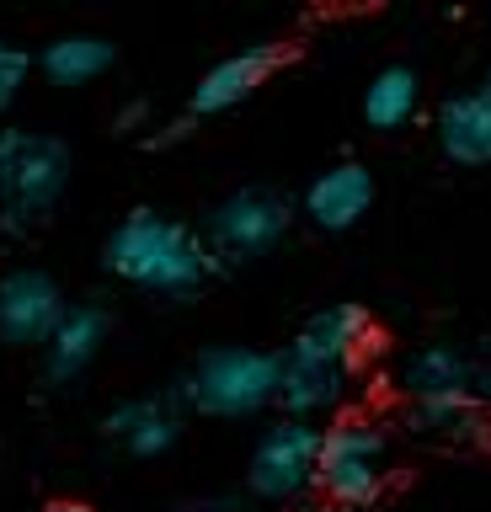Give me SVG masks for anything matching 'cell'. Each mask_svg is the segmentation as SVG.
I'll return each mask as SVG.
<instances>
[{"mask_svg":"<svg viewBox=\"0 0 491 512\" xmlns=\"http://www.w3.org/2000/svg\"><path fill=\"white\" fill-rule=\"evenodd\" d=\"M321 422H299V416H278L262 427L246 459V496L257 507H294L305 491H315L321 475Z\"/></svg>","mask_w":491,"mask_h":512,"instance_id":"ba28073f","label":"cell"},{"mask_svg":"<svg viewBox=\"0 0 491 512\" xmlns=\"http://www.w3.org/2000/svg\"><path fill=\"white\" fill-rule=\"evenodd\" d=\"M182 427H187V406L177 395H134V400H118V406L102 416L107 443H118L123 454H134V459L171 454V448L182 443Z\"/></svg>","mask_w":491,"mask_h":512,"instance_id":"8fae6325","label":"cell"},{"mask_svg":"<svg viewBox=\"0 0 491 512\" xmlns=\"http://www.w3.org/2000/svg\"><path fill=\"white\" fill-rule=\"evenodd\" d=\"M102 267L118 283L155 299H193L219 272L203 230L177 214H161V208H129L102 240Z\"/></svg>","mask_w":491,"mask_h":512,"instance_id":"7a4b0ae2","label":"cell"},{"mask_svg":"<svg viewBox=\"0 0 491 512\" xmlns=\"http://www.w3.org/2000/svg\"><path fill=\"white\" fill-rule=\"evenodd\" d=\"M278 64H283L278 43H246V48H235V54L214 59L209 70L198 75L193 96H187V118L198 123V118H219V112L241 107L246 96H257L267 86V75H273Z\"/></svg>","mask_w":491,"mask_h":512,"instance_id":"30bf717a","label":"cell"},{"mask_svg":"<svg viewBox=\"0 0 491 512\" xmlns=\"http://www.w3.org/2000/svg\"><path fill=\"white\" fill-rule=\"evenodd\" d=\"M315 491H326L337 507H374L390 491V438L369 416H337L321 432V475Z\"/></svg>","mask_w":491,"mask_h":512,"instance_id":"5b68a950","label":"cell"},{"mask_svg":"<svg viewBox=\"0 0 491 512\" xmlns=\"http://www.w3.org/2000/svg\"><path fill=\"white\" fill-rule=\"evenodd\" d=\"M177 400L198 416H214V422L262 416L267 406H278V352L241 342L198 352L177 379Z\"/></svg>","mask_w":491,"mask_h":512,"instance_id":"3957f363","label":"cell"},{"mask_svg":"<svg viewBox=\"0 0 491 512\" xmlns=\"http://www.w3.org/2000/svg\"><path fill=\"white\" fill-rule=\"evenodd\" d=\"M113 43L102 32H59V38L43 43L38 54V70L54 80V86H91L113 70Z\"/></svg>","mask_w":491,"mask_h":512,"instance_id":"9a60e30c","label":"cell"},{"mask_svg":"<svg viewBox=\"0 0 491 512\" xmlns=\"http://www.w3.org/2000/svg\"><path fill=\"white\" fill-rule=\"evenodd\" d=\"M475 395H481V406H491V352L475 363Z\"/></svg>","mask_w":491,"mask_h":512,"instance_id":"44dd1931","label":"cell"},{"mask_svg":"<svg viewBox=\"0 0 491 512\" xmlns=\"http://www.w3.org/2000/svg\"><path fill=\"white\" fill-rule=\"evenodd\" d=\"M145 123H150V107L145 102H123L118 118H113V128H123V134H134V128H145Z\"/></svg>","mask_w":491,"mask_h":512,"instance_id":"d6986e66","label":"cell"},{"mask_svg":"<svg viewBox=\"0 0 491 512\" xmlns=\"http://www.w3.org/2000/svg\"><path fill=\"white\" fill-rule=\"evenodd\" d=\"M433 134H438V150L454 166H465V171L491 166V91L475 86V91L449 96L433 118Z\"/></svg>","mask_w":491,"mask_h":512,"instance_id":"5bb4252c","label":"cell"},{"mask_svg":"<svg viewBox=\"0 0 491 512\" xmlns=\"http://www.w3.org/2000/svg\"><path fill=\"white\" fill-rule=\"evenodd\" d=\"M401 390L411 406V427L438 438H475L481 432V395H475V363L449 342H427L401 363Z\"/></svg>","mask_w":491,"mask_h":512,"instance_id":"277c9868","label":"cell"},{"mask_svg":"<svg viewBox=\"0 0 491 512\" xmlns=\"http://www.w3.org/2000/svg\"><path fill=\"white\" fill-rule=\"evenodd\" d=\"M17 150H22V128H6V123H0V171L11 166V155H17Z\"/></svg>","mask_w":491,"mask_h":512,"instance_id":"ffe728a7","label":"cell"},{"mask_svg":"<svg viewBox=\"0 0 491 512\" xmlns=\"http://www.w3.org/2000/svg\"><path fill=\"white\" fill-rule=\"evenodd\" d=\"M54 512H91V507H81V502H59Z\"/></svg>","mask_w":491,"mask_h":512,"instance_id":"7402d4cb","label":"cell"},{"mask_svg":"<svg viewBox=\"0 0 491 512\" xmlns=\"http://www.w3.org/2000/svg\"><path fill=\"white\" fill-rule=\"evenodd\" d=\"M294 214L299 208L283 198L278 187H235L209 208L203 240H209L219 267H246V262H262L267 251L283 246Z\"/></svg>","mask_w":491,"mask_h":512,"instance_id":"52a82bcc","label":"cell"},{"mask_svg":"<svg viewBox=\"0 0 491 512\" xmlns=\"http://www.w3.org/2000/svg\"><path fill=\"white\" fill-rule=\"evenodd\" d=\"M27 70H33L27 48H17L11 38H0V112L17 107V96H22V86H27Z\"/></svg>","mask_w":491,"mask_h":512,"instance_id":"e0dca14e","label":"cell"},{"mask_svg":"<svg viewBox=\"0 0 491 512\" xmlns=\"http://www.w3.org/2000/svg\"><path fill=\"white\" fill-rule=\"evenodd\" d=\"M70 144L54 134H22V150L0 171V235H33L49 224L70 187Z\"/></svg>","mask_w":491,"mask_h":512,"instance_id":"8992f818","label":"cell"},{"mask_svg":"<svg viewBox=\"0 0 491 512\" xmlns=\"http://www.w3.org/2000/svg\"><path fill=\"white\" fill-rule=\"evenodd\" d=\"M369 208H374V171L363 166V160H337V166H326L305 187V198H299V214L326 235H342V230H353V224H363Z\"/></svg>","mask_w":491,"mask_h":512,"instance_id":"7c38bea8","label":"cell"},{"mask_svg":"<svg viewBox=\"0 0 491 512\" xmlns=\"http://www.w3.org/2000/svg\"><path fill=\"white\" fill-rule=\"evenodd\" d=\"M107 336H113V310L102 299H75L70 315L59 320V331L49 336V347H43V379L49 384L81 379L102 358Z\"/></svg>","mask_w":491,"mask_h":512,"instance_id":"4fadbf2b","label":"cell"},{"mask_svg":"<svg viewBox=\"0 0 491 512\" xmlns=\"http://www.w3.org/2000/svg\"><path fill=\"white\" fill-rule=\"evenodd\" d=\"M70 315V299L54 272L11 267L0 278V342L6 347H49L59 320Z\"/></svg>","mask_w":491,"mask_h":512,"instance_id":"9c48e42d","label":"cell"},{"mask_svg":"<svg viewBox=\"0 0 491 512\" xmlns=\"http://www.w3.org/2000/svg\"><path fill=\"white\" fill-rule=\"evenodd\" d=\"M417 107H422V75L411 70V64H385V70L363 86V123H369L374 134L406 128L417 118Z\"/></svg>","mask_w":491,"mask_h":512,"instance_id":"2e32d148","label":"cell"},{"mask_svg":"<svg viewBox=\"0 0 491 512\" xmlns=\"http://www.w3.org/2000/svg\"><path fill=\"white\" fill-rule=\"evenodd\" d=\"M374 342V320L363 304H326L294 342L278 352V416H299V422H321L347 400L358 379V363Z\"/></svg>","mask_w":491,"mask_h":512,"instance_id":"6da1fadb","label":"cell"},{"mask_svg":"<svg viewBox=\"0 0 491 512\" xmlns=\"http://www.w3.org/2000/svg\"><path fill=\"white\" fill-rule=\"evenodd\" d=\"M177 512H257V502L235 491H214V496H187V502H177Z\"/></svg>","mask_w":491,"mask_h":512,"instance_id":"ac0fdd59","label":"cell"},{"mask_svg":"<svg viewBox=\"0 0 491 512\" xmlns=\"http://www.w3.org/2000/svg\"><path fill=\"white\" fill-rule=\"evenodd\" d=\"M481 86H486V91H491V70H486V80H481Z\"/></svg>","mask_w":491,"mask_h":512,"instance_id":"603a6c76","label":"cell"}]
</instances>
